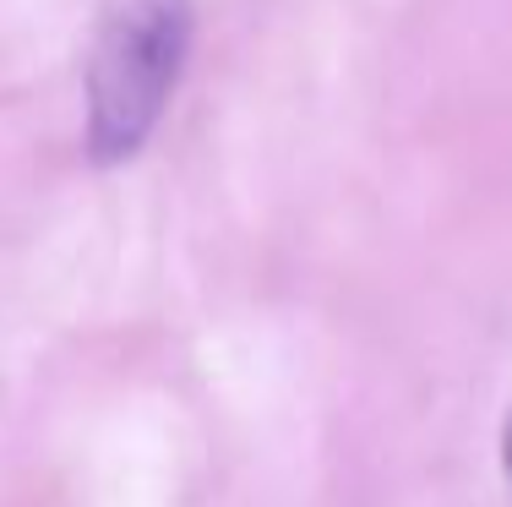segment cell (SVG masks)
Instances as JSON below:
<instances>
[{
  "mask_svg": "<svg viewBox=\"0 0 512 507\" xmlns=\"http://www.w3.org/2000/svg\"><path fill=\"white\" fill-rule=\"evenodd\" d=\"M191 55V0H104L88 50V153L126 164L158 131Z\"/></svg>",
  "mask_w": 512,
  "mask_h": 507,
  "instance_id": "1",
  "label": "cell"
},
{
  "mask_svg": "<svg viewBox=\"0 0 512 507\" xmlns=\"http://www.w3.org/2000/svg\"><path fill=\"white\" fill-rule=\"evenodd\" d=\"M502 464H507V480H512V415H507V437H502Z\"/></svg>",
  "mask_w": 512,
  "mask_h": 507,
  "instance_id": "2",
  "label": "cell"
}]
</instances>
